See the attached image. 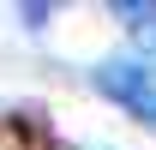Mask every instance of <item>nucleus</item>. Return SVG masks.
Returning a JSON list of instances; mask_svg holds the SVG:
<instances>
[{
  "label": "nucleus",
  "mask_w": 156,
  "mask_h": 150,
  "mask_svg": "<svg viewBox=\"0 0 156 150\" xmlns=\"http://www.w3.org/2000/svg\"><path fill=\"white\" fill-rule=\"evenodd\" d=\"M96 90L132 120L156 126V54H108L96 66Z\"/></svg>",
  "instance_id": "obj_1"
}]
</instances>
